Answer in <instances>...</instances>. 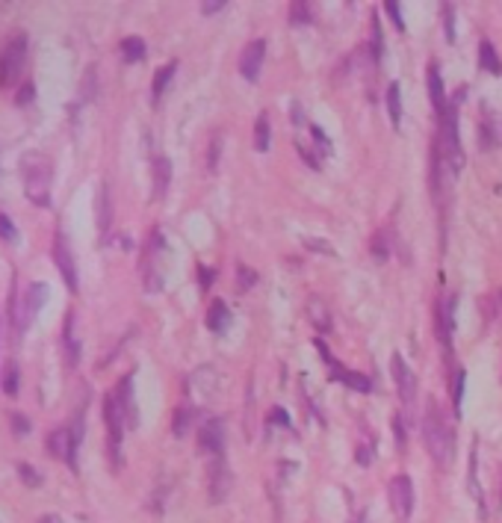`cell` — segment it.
Returning <instances> with one entry per match:
<instances>
[{
  "label": "cell",
  "instance_id": "6da1fadb",
  "mask_svg": "<svg viewBox=\"0 0 502 523\" xmlns=\"http://www.w3.org/2000/svg\"><path fill=\"white\" fill-rule=\"evenodd\" d=\"M422 441H426L429 456L440 470L452 467V461H455V432L444 417V411L437 408V402L429 405V414H426V420H422Z\"/></svg>",
  "mask_w": 502,
  "mask_h": 523
},
{
  "label": "cell",
  "instance_id": "7a4b0ae2",
  "mask_svg": "<svg viewBox=\"0 0 502 523\" xmlns=\"http://www.w3.org/2000/svg\"><path fill=\"white\" fill-rule=\"evenodd\" d=\"M21 177H24V195L36 207H48L50 204V183H54V163L48 154H24L21 157Z\"/></svg>",
  "mask_w": 502,
  "mask_h": 523
},
{
  "label": "cell",
  "instance_id": "3957f363",
  "mask_svg": "<svg viewBox=\"0 0 502 523\" xmlns=\"http://www.w3.org/2000/svg\"><path fill=\"white\" fill-rule=\"evenodd\" d=\"M461 98H464V89L455 95V101L446 106V113L440 115V133L435 142L437 157L444 160L452 175H458L464 168V148H461V133H458V106H461Z\"/></svg>",
  "mask_w": 502,
  "mask_h": 523
},
{
  "label": "cell",
  "instance_id": "277c9868",
  "mask_svg": "<svg viewBox=\"0 0 502 523\" xmlns=\"http://www.w3.org/2000/svg\"><path fill=\"white\" fill-rule=\"evenodd\" d=\"M24 66H27V35L19 33L0 51V89H10L19 83Z\"/></svg>",
  "mask_w": 502,
  "mask_h": 523
},
{
  "label": "cell",
  "instance_id": "5b68a950",
  "mask_svg": "<svg viewBox=\"0 0 502 523\" xmlns=\"http://www.w3.org/2000/svg\"><path fill=\"white\" fill-rule=\"evenodd\" d=\"M104 423H107V452H110V461L112 467H121V441H125V414H121V405L116 394H107L104 396Z\"/></svg>",
  "mask_w": 502,
  "mask_h": 523
},
{
  "label": "cell",
  "instance_id": "8992f818",
  "mask_svg": "<svg viewBox=\"0 0 502 523\" xmlns=\"http://www.w3.org/2000/svg\"><path fill=\"white\" fill-rule=\"evenodd\" d=\"M316 349H320L325 367L331 370V376L337 379L340 385H346L351 390H360V394H369V390H373V381H369V376H364V372H351V370L343 367V363L334 358V355L328 352V346H325L322 340H316Z\"/></svg>",
  "mask_w": 502,
  "mask_h": 523
},
{
  "label": "cell",
  "instance_id": "52a82bcc",
  "mask_svg": "<svg viewBox=\"0 0 502 523\" xmlns=\"http://www.w3.org/2000/svg\"><path fill=\"white\" fill-rule=\"evenodd\" d=\"M163 252V234L154 230L151 239H148L145 257H143V278H145V290L148 293H160L163 290V272H160V261L157 254Z\"/></svg>",
  "mask_w": 502,
  "mask_h": 523
},
{
  "label": "cell",
  "instance_id": "ba28073f",
  "mask_svg": "<svg viewBox=\"0 0 502 523\" xmlns=\"http://www.w3.org/2000/svg\"><path fill=\"white\" fill-rule=\"evenodd\" d=\"M54 263H57L59 275H63L66 287L72 290V293L81 290V278H77V263H74L72 246H68V239H66L63 230H57V237H54Z\"/></svg>",
  "mask_w": 502,
  "mask_h": 523
},
{
  "label": "cell",
  "instance_id": "9c48e42d",
  "mask_svg": "<svg viewBox=\"0 0 502 523\" xmlns=\"http://www.w3.org/2000/svg\"><path fill=\"white\" fill-rule=\"evenodd\" d=\"M48 299H50V287H48L45 281H33L30 287L24 290V301H21V308H19V332H24V328H27L30 319L48 305Z\"/></svg>",
  "mask_w": 502,
  "mask_h": 523
},
{
  "label": "cell",
  "instance_id": "30bf717a",
  "mask_svg": "<svg viewBox=\"0 0 502 523\" xmlns=\"http://www.w3.org/2000/svg\"><path fill=\"white\" fill-rule=\"evenodd\" d=\"M77 447H81V443L74 441V434L68 425H59V429L48 434V452L54 458H63L72 470H77Z\"/></svg>",
  "mask_w": 502,
  "mask_h": 523
},
{
  "label": "cell",
  "instance_id": "8fae6325",
  "mask_svg": "<svg viewBox=\"0 0 502 523\" xmlns=\"http://www.w3.org/2000/svg\"><path fill=\"white\" fill-rule=\"evenodd\" d=\"M387 494H390V505H393L396 518L408 520L413 514V482H411V476H393Z\"/></svg>",
  "mask_w": 502,
  "mask_h": 523
},
{
  "label": "cell",
  "instance_id": "7c38bea8",
  "mask_svg": "<svg viewBox=\"0 0 502 523\" xmlns=\"http://www.w3.org/2000/svg\"><path fill=\"white\" fill-rule=\"evenodd\" d=\"M263 57H266V42L254 39L243 48L240 53V74L249 80V83H258L260 68H263Z\"/></svg>",
  "mask_w": 502,
  "mask_h": 523
},
{
  "label": "cell",
  "instance_id": "4fadbf2b",
  "mask_svg": "<svg viewBox=\"0 0 502 523\" xmlns=\"http://www.w3.org/2000/svg\"><path fill=\"white\" fill-rule=\"evenodd\" d=\"M393 379H396V390H399V399L405 405H413V399H417V376H413V370L405 363L402 355H393Z\"/></svg>",
  "mask_w": 502,
  "mask_h": 523
},
{
  "label": "cell",
  "instance_id": "5bb4252c",
  "mask_svg": "<svg viewBox=\"0 0 502 523\" xmlns=\"http://www.w3.org/2000/svg\"><path fill=\"white\" fill-rule=\"evenodd\" d=\"M198 443H201V449H207L210 456H222L225 452V423L219 420V417H210V420L201 423V429H198Z\"/></svg>",
  "mask_w": 502,
  "mask_h": 523
},
{
  "label": "cell",
  "instance_id": "9a60e30c",
  "mask_svg": "<svg viewBox=\"0 0 502 523\" xmlns=\"http://www.w3.org/2000/svg\"><path fill=\"white\" fill-rule=\"evenodd\" d=\"M116 399L121 405V414H125L127 429H136V425H139V411H136V396H134V372H127V376L119 381Z\"/></svg>",
  "mask_w": 502,
  "mask_h": 523
},
{
  "label": "cell",
  "instance_id": "2e32d148",
  "mask_svg": "<svg viewBox=\"0 0 502 523\" xmlns=\"http://www.w3.org/2000/svg\"><path fill=\"white\" fill-rule=\"evenodd\" d=\"M207 328L213 334H225L228 328H231V310L222 299L210 301V310H207Z\"/></svg>",
  "mask_w": 502,
  "mask_h": 523
},
{
  "label": "cell",
  "instance_id": "e0dca14e",
  "mask_svg": "<svg viewBox=\"0 0 502 523\" xmlns=\"http://www.w3.org/2000/svg\"><path fill=\"white\" fill-rule=\"evenodd\" d=\"M429 98H431V106L437 110V115L446 113V92H444V80H440V68L437 62H431L429 66Z\"/></svg>",
  "mask_w": 502,
  "mask_h": 523
},
{
  "label": "cell",
  "instance_id": "ac0fdd59",
  "mask_svg": "<svg viewBox=\"0 0 502 523\" xmlns=\"http://www.w3.org/2000/svg\"><path fill=\"white\" fill-rule=\"evenodd\" d=\"M63 349H66L68 367H77V361H81V343L74 340V310H68V314H66V325H63Z\"/></svg>",
  "mask_w": 502,
  "mask_h": 523
},
{
  "label": "cell",
  "instance_id": "d6986e66",
  "mask_svg": "<svg viewBox=\"0 0 502 523\" xmlns=\"http://www.w3.org/2000/svg\"><path fill=\"white\" fill-rule=\"evenodd\" d=\"M172 181V163L166 157H154V201H160Z\"/></svg>",
  "mask_w": 502,
  "mask_h": 523
},
{
  "label": "cell",
  "instance_id": "ffe728a7",
  "mask_svg": "<svg viewBox=\"0 0 502 523\" xmlns=\"http://www.w3.org/2000/svg\"><path fill=\"white\" fill-rule=\"evenodd\" d=\"M479 68H484L488 74H493V77H499L502 74V59H499V53H497V48L484 39L482 44H479Z\"/></svg>",
  "mask_w": 502,
  "mask_h": 523
},
{
  "label": "cell",
  "instance_id": "44dd1931",
  "mask_svg": "<svg viewBox=\"0 0 502 523\" xmlns=\"http://www.w3.org/2000/svg\"><path fill=\"white\" fill-rule=\"evenodd\" d=\"M119 51H121V59L125 62H143L145 59V39H139V35H125L119 44Z\"/></svg>",
  "mask_w": 502,
  "mask_h": 523
},
{
  "label": "cell",
  "instance_id": "7402d4cb",
  "mask_svg": "<svg viewBox=\"0 0 502 523\" xmlns=\"http://www.w3.org/2000/svg\"><path fill=\"white\" fill-rule=\"evenodd\" d=\"M110 222H112V199H110V186L101 183L98 190V230L101 234H107L110 230Z\"/></svg>",
  "mask_w": 502,
  "mask_h": 523
},
{
  "label": "cell",
  "instance_id": "603a6c76",
  "mask_svg": "<svg viewBox=\"0 0 502 523\" xmlns=\"http://www.w3.org/2000/svg\"><path fill=\"white\" fill-rule=\"evenodd\" d=\"M272 145V128H269V115L266 113H260L258 115V121H254V148L260 151H269Z\"/></svg>",
  "mask_w": 502,
  "mask_h": 523
},
{
  "label": "cell",
  "instance_id": "cb8c5ba5",
  "mask_svg": "<svg viewBox=\"0 0 502 523\" xmlns=\"http://www.w3.org/2000/svg\"><path fill=\"white\" fill-rule=\"evenodd\" d=\"M307 316H311V323L320 328V332H328V328H331L328 308H325L322 299H311V301H307Z\"/></svg>",
  "mask_w": 502,
  "mask_h": 523
},
{
  "label": "cell",
  "instance_id": "d4e9b609",
  "mask_svg": "<svg viewBox=\"0 0 502 523\" xmlns=\"http://www.w3.org/2000/svg\"><path fill=\"white\" fill-rule=\"evenodd\" d=\"M174 71H178V62H169V66H163L160 71L154 74V86H151V98H154V104L160 101L163 92H166V86L172 83V77H174Z\"/></svg>",
  "mask_w": 502,
  "mask_h": 523
},
{
  "label": "cell",
  "instance_id": "484cf974",
  "mask_svg": "<svg viewBox=\"0 0 502 523\" xmlns=\"http://www.w3.org/2000/svg\"><path fill=\"white\" fill-rule=\"evenodd\" d=\"M387 110H390L393 128L399 130V121H402V89H399V83L387 86Z\"/></svg>",
  "mask_w": 502,
  "mask_h": 523
},
{
  "label": "cell",
  "instance_id": "4316f807",
  "mask_svg": "<svg viewBox=\"0 0 502 523\" xmlns=\"http://www.w3.org/2000/svg\"><path fill=\"white\" fill-rule=\"evenodd\" d=\"M21 372H19V363H15V358L6 363V372H4V381H0V385H4V390H6V396H15L21 390Z\"/></svg>",
  "mask_w": 502,
  "mask_h": 523
},
{
  "label": "cell",
  "instance_id": "83f0119b",
  "mask_svg": "<svg viewBox=\"0 0 502 523\" xmlns=\"http://www.w3.org/2000/svg\"><path fill=\"white\" fill-rule=\"evenodd\" d=\"M464 370L458 367L455 370V379H452V408H455V414H461V396H464Z\"/></svg>",
  "mask_w": 502,
  "mask_h": 523
},
{
  "label": "cell",
  "instance_id": "f1b7e54d",
  "mask_svg": "<svg viewBox=\"0 0 502 523\" xmlns=\"http://www.w3.org/2000/svg\"><path fill=\"white\" fill-rule=\"evenodd\" d=\"M290 24H311V6L296 0V4L290 6Z\"/></svg>",
  "mask_w": 502,
  "mask_h": 523
},
{
  "label": "cell",
  "instance_id": "f546056e",
  "mask_svg": "<svg viewBox=\"0 0 502 523\" xmlns=\"http://www.w3.org/2000/svg\"><path fill=\"white\" fill-rule=\"evenodd\" d=\"M0 239L4 243H15L19 239V228H15V222L6 213H0Z\"/></svg>",
  "mask_w": 502,
  "mask_h": 523
},
{
  "label": "cell",
  "instance_id": "4dcf8cb0",
  "mask_svg": "<svg viewBox=\"0 0 502 523\" xmlns=\"http://www.w3.org/2000/svg\"><path fill=\"white\" fill-rule=\"evenodd\" d=\"M19 473H21L24 485H27V488H39L42 485V473H39V470H33L30 464H19Z\"/></svg>",
  "mask_w": 502,
  "mask_h": 523
},
{
  "label": "cell",
  "instance_id": "1f68e13d",
  "mask_svg": "<svg viewBox=\"0 0 502 523\" xmlns=\"http://www.w3.org/2000/svg\"><path fill=\"white\" fill-rule=\"evenodd\" d=\"M384 9H387V15L393 18L396 30L405 33V18H402V12H399V4H396V0H384Z\"/></svg>",
  "mask_w": 502,
  "mask_h": 523
},
{
  "label": "cell",
  "instance_id": "d6a6232c",
  "mask_svg": "<svg viewBox=\"0 0 502 523\" xmlns=\"http://www.w3.org/2000/svg\"><path fill=\"white\" fill-rule=\"evenodd\" d=\"M236 278H240V287L243 290H251L254 284H258V275H254L249 266H243V263H240V269H236Z\"/></svg>",
  "mask_w": 502,
  "mask_h": 523
},
{
  "label": "cell",
  "instance_id": "836d02e7",
  "mask_svg": "<svg viewBox=\"0 0 502 523\" xmlns=\"http://www.w3.org/2000/svg\"><path fill=\"white\" fill-rule=\"evenodd\" d=\"M311 137L316 139V145H320V154H331V142H328V137H325V133L316 128V124L311 121Z\"/></svg>",
  "mask_w": 502,
  "mask_h": 523
},
{
  "label": "cell",
  "instance_id": "e575fe53",
  "mask_svg": "<svg viewBox=\"0 0 502 523\" xmlns=\"http://www.w3.org/2000/svg\"><path fill=\"white\" fill-rule=\"evenodd\" d=\"M222 137H216L213 142H210V157H207V168L210 172H216V166H219V154H222Z\"/></svg>",
  "mask_w": 502,
  "mask_h": 523
},
{
  "label": "cell",
  "instance_id": "d590c367",
  "mask_svg": "<svg viewBox=\"0 0 502 523\" xmlns=\"http://www.w3.org/2000/svg\"><path fill=\"white\" fill-rule=\"evenodd\" d=\"M444 21H446V42H455V12L449 4H444Z\"/></svg>",
  "mask_w": 502,
  "mask_h": 523
},
{
  "label": "cell",
  "instance_id": "8d00e7d4",
  "mask_svg": "<svg viewBox=\"0 0 502 523\" xmlns=\"http://www.w3.org/2000/svg\"><path fill=\"white\" fill-rule=\"evenodd\" d=\"M33 92H36V86H33V83H24V86L19 89V92H15V104H19V106H27V104L33 101Z\"/></svg>",
  "mask_w": 502,
  "mask_h": 523
},
{
  "label": "cell",
  "instance_id": "74e56055",
  "mask_svg": "<svg viewBox=\"0 0 502 523\" xmlns=\"http://www.w3.org/2000/svg\"><path fill=\"white\" fill-rule=\"evenodd\" d=\"M12 429L19 438H24V434H30V420L24 414H12Z\"/></svg>",
  "mask_w": 502,
  "mask_h": 523
},
{
  "label": "cell",
  "instance_id": "f35d334b",
  "mask_svg": "<svg viewBox=\"0 0 502 523\" xmlns=\"http://www.w3.org/2000/svg\"><path fill=\"white\" fill-rule=\"evenodd\" d=\"M225 6H228L225 0H207V4H201V12H205V15H213V12H222Z\"/></svg>",
  "mask_w": 502,
  "mask_h": 523
},
{
  "label": "cell",
  "instance_id": "ab89813d",
  "mask_svg": "<svg viewBox=\"0 0 502 523\" xmlns=\"http://www.w3.org/2000/svg\"><path fill=\"white\" fill-rule=\"evenodd\" d=\"M307 248H313V252H322V254H334L331 246H325V239H307L305 243Z\"/></svg>",
  "mask_w": 502,
  "mask_h": 523
},
{
  "label": "cell",
  "instance_id": "60d3db41",
  "mask_svg": "<svg viewBox=\"0 0 502 523\" xmlns=\"http://www.w3.org/2000/svg\"><path fill=\"white\" fill-rule=\"evenodd\" d=\"M272 423H281V425H290V417L281 411V408H275V411H272Z\"/></svg>",
  "mask_w": 502,
  "mask_h": 523
},
{
  "label": "cell",
  "instance_id": "b9f144b4",
  "mask_svg": "<svg viewBox=\"0 0 502 523\" xmlns=\"http://www.w3.org/2000/svg\"><path fill=\"white\" fill-rule=\"evenodd\" d=\"M393 429H396V443L402 447V443H405V432H402V420H399V417L393 420Z\"/></svg>",
  "mask_w": 502,
  "mask_h": 523
},
{
  "label": "cell",
  "instance_id": "7bdbcfd3",
  "mask_svg": "<svg viewBox=\"0 0 502 523\" xmlns=\"http://www.w3.org/2000/svg\"><path fill=\"white\" fill-rule=\"evenodd\" d=\"M210 281H213V272L201 266V287H210Z\"/></svg>",
  "mask_w": 502,
  "mask_h": 523
},
{
  "label": "cell",
  "instance_id": "ee69618b",
  "mask_svg": "<svg viewBox=\"0 0 502 523\" xmlns=\"http://www.w3.org/2000/svg\"><path fill=\"white\" fill-rule=\"evenodd\" d=\"M358 461H360V464H369V447L358 449Z\"/></svg>",
  "mask_w": 502,
  "mask_h": 523
},
{
  "label": "cell",
  "instance_id": "f6af8a7d",
  "mask_svg": "<svg viewBox=\"0 0 502 523\" xmlns=\"http://www.w3.org/2000/svg\"><path fill=\"white\" fill-rule=\"evenodd\" d=\"M39 523H63V518H57V514H45V518H39Z\"/></svg>",
  "mask_w": 502,
  "mask_h": 523
}]
</instances>
